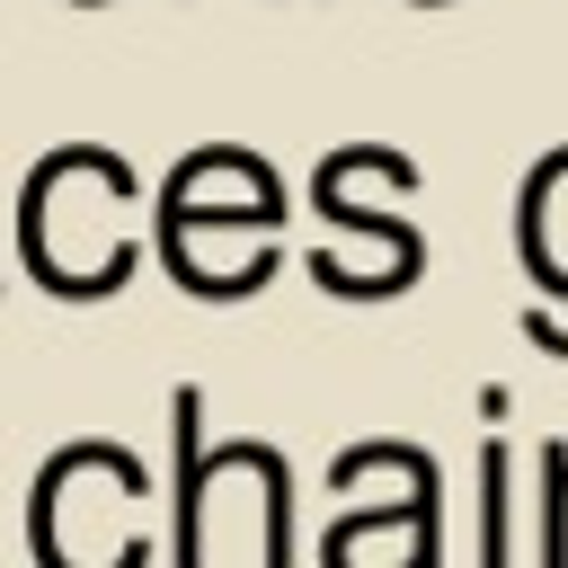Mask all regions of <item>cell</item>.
<instances>
[{
	"mask_svg": "<svg viewBox=\"0 0 568 568\" xmlns=\"http://www.w3.org/2000/svg\"><path fill=\"white\" fill-rule=\"evenodd\" d=\"M524 231H532V266L550 275V293H568V160H550L541 178H532V195H524Z\"/></svg>",
	"mask_w": 568,
	"mask_h": 568,
	"instance_id": "cell-1",
	"label": "cell"
}]
</instances>
